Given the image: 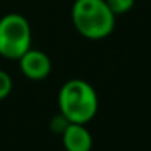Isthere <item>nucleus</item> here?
<instances>
[{
    "instance_id": "423d86ee",
    "label": "nucleus",
    "mask_w": 151,
    "mask_h": 151,
    "mask_svg": "<svg viewBox=\"0 0 151 151\" xmlns=\"http://www.w3.org/2000/svg\"><path fill=\"white\" fill-rule=\"evenodd\" d=\"M106 4L112 10L114 15H122L127 13L132 7L135 5V0H106Z\"/></svg>"
},
{
    "instance_id": "20e7f679",
    "label": "nucleus",
    "mask_w": 151,
    "mask_h": 151,
    "mask_svg": "<svg viewBox=\"0 0 151 151\" xmlns=\"http://www.w3.org/2000/svg\"><path fill=\"white\" fill-rule=\"evenodd\" d=\"M18 62H20V68L23 72V75L29 80H34V81L44 80L52 68L49 55L44 54L42 50H36V49H28L18 59Z\"/></svg>"
},
{
    "instance_id": "f03ea898",
    "label": "nucleus",
    "mask_w": 151,
    "mask_h": 151,
    "mask_svg": "<svg viewBox=\"0 0 151 151\" xmlns=\"http://www.w3.org/2000/svg\"><path fill=\"white\" fill-rule=\"evenodd\" d=\"M59 107L70 122L86 125L98 112V94L85 80H68L59 91Z\"/></svg>"
},
{
    "instance_id": "f257e3e1",
    "label": "nucleus",
    "mask_w": 151,
    "mask_h": 151,
    "mask_svg": "<svg viewBox=\"0 0 151 151\" xmlns=\"http://www.w3.org/2000/svg\"><path fill=\"white\" fill-rule=\"evenodd\" d=\"M72 21L81 36L88 39H102L114 31L115 15L106 0H75Z\"/></svg>"
},
{
    "instance_id": "6e6552de",
    "label": "nucleus",
    "mask_w": 151,
    "mask_h": 151,
    "mask_svg": "<svg viewBox=\"0 0 151 151\" xmlns=\"http://www.w3.org/2000/svg\"><path fill=\"white\" fill-rule=\"evenodd\" d=\"M12 88H13V83H12L10 75L7 72H4V70H0V101L10 94Z\"/></svg>"
},
{
    "instance_id": "39448f33",
    "label": "nucleus",
    "mask_w": 151,
    "mask_h": 151,
    "mask_svg": "<svg viewBox=\"0 0 151 151\" xmlns=\"http://www.w3.org/2000/svg\"><path fill=\"white\" fill-rule=\"evenodd\" d=\"M62 143L67 151H91L93 137L85 124L70 122L62 133Z\"/></svg>"
},
{
    "instance_id": "7ed1b4c3",
    "label": "nucleus",
    "mask_w": 151,
    "mask_h": 151,
    "mask_svg": "<svg viewBox=\"0 0 151 151\" xmlns=\"http://www.w3.org/2000/svg\"><path fill=\"white\" fill-rule=\"evenodd\" d=\"M29 21L20 13H8L0 18V55L10 60H18L31 49Z\"/></svg>"
},
{
    "instance_id": "0eeeda50",
    "label": "nucleus",
    "mask_w": 151,
    "mask_h": 151,
    "mask_svg": "<svg viewBox=\"0 0 151 151\" xmlns=\"http://www.w3.org/2000/svg\"><path fill=\"white\" fill-rule=\"evenodd\" d=\"M68 124H70L68 119H67L63 114H60V112H59V114L54 115L52 120H50V130H52L55 135H62Z\"/></svg>"
}]
</instances>
